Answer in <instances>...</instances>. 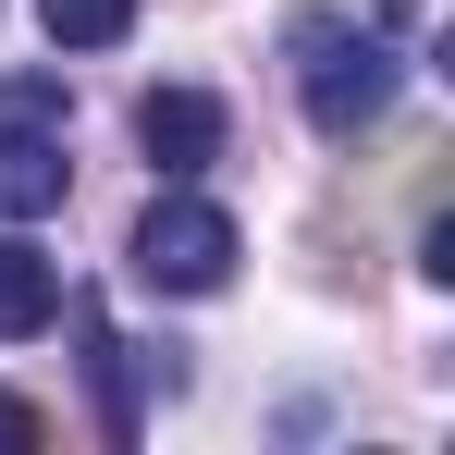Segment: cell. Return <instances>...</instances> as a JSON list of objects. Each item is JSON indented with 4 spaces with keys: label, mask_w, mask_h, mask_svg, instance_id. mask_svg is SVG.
Masks as SVG:
<instances>
[{
    "label": "cell",
    "mask_w": 455,
    "mask_h": 455,
    "mask_svg": "<svg viewBox=\"0 0 455 455\" xmlns=\"http://www.w3.org/2000/svg\"><path fill=\"white\" fill-rule=\"evenodd\" d=\"M124 259H136V283H148V296H222V283H234V222L210 210V197H185V185H172L148 222H136Z\"/></svg>",
    "instance_id": "obj_2"
},
{
    "label": "cell",
    "mask_w": 455,
    "mask_h": 455,
    "mask_svg": "<svg viewBox=\"0 0 455 455\" xmlns=\"http://www.w3.org/2000/svg\"><path fill=\"white\" fill-rule=\"evenodd\" d=\"M37 25H50V50H111V37H136V0H37Z\"/></svg>",
    "instance_id": "obj_6"
},
{
    "label": "cell",
    "mask_w": 455,
    "mask_h": 455,
    "mask_svg": "<svg viewBox=\"0 0 455 455\" xmlns=\"http://www.w3.org/2000/svg\"><path fill=\"white\" fill-rule=\"evenodd\" d=\"M37 443H50V419H37L25 394H0V455H37Z\"/></svg>",
    "instance_id": "obj_8"
},
{
    "label": "cell",
    "mask_w": 455,
    "mask_h": 455,
    "mask_svg": "<svg viewBox=\"0 0 455 455\" xmlns=\"http://www.w3.org/2000/svg\"><path fill=\"white\" fill-rule=\"evenodd\" d=\"M370 12H381V37H394V25H406V12H419V0H370Z\"/></svg>",
    "instance_id": "obj_9"
},
{
    "label": "cell",
    "mask_w": 455,
    "mask_h": 455,
    "mask_svg": "<svg viewBox=\"0 0 455 455\" xmlns=\"http://www.w3.org/2000/svg\"><path fill=\"white\" fill-rule=\"evenodd\" d=\"M0 111H37V124H75V99H62V75H12V86H0Z\"/></svg>",
    "instance_id": "obj_7"
},
{
    "label": "cell",
    "mask_w": 455,
    "mask_h": 455,
    "mask_svg": "<svg viewBox=\"0 0 455 455\" xmlns=\"http://www.w3.org/2000/svg\"><path fill=\"white\" fill-rule=\"evenodd\" d=\"M222 99H210V86H148V99H136V148H148V172L160 185H197V172H210V160H222Z\"/></svg>",
    "instance_id": "obj_3"
},
{
    "label": "cell",
    "mask_w": 455,
    "mask_h": 455,
    "mask_svg": "<svg viewBox=\"0 0 455 455\" xmlns=\"http://www.w3.org/2000/svg\"><path fill=\"white\" fill-rule=\"evenodd\" d=\"M50 320H62V259H37L25 234H0V345L50 332Z\"/></svg>",
    "instance_id": "obj_5"
},
{
    "label": "cell",
    "mask_w": 455,
    "mask_h": 455,
    "mask_svg": "<svg viewBox=\"0 0 455 455\" xmlns=\"http://www.w3.org/2000/svg\"><path fill=\"white\" fill-rule=\"evenodd\" d=\"M62 185H75V160H62V124H37V111H0V222H50V210H62Z\"/></svg>",
    "instance_id": "obj_4"
},
{
    "label": "cell",
    "mask_w": 455,
    "mask_h": 455,
    "mask_svg": "<svg viewBox=\"0 0 455 455\" xmlns=\"http://www.w3.org/2000/svg\"><path fill=\"white\" fill-rule=\"evenodd\" d=\"M283 50H296V99L307 124L345 148V136H370L381 111H394V86H406V62H394V37H357L345 12H296L283 25Z\"/></svg>",
    "instance_id": "obj_1"
}]
</instances>
